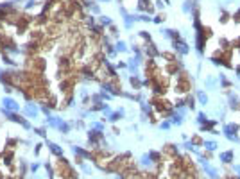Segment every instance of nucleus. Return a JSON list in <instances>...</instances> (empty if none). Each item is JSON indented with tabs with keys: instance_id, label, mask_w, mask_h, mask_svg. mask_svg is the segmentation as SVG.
Listing matches in <instances>:
<instances>
[{
	"instance_id": "obj_1",
	"label": "nucleus",
	"mask_w": 240,
	"mask_h": 179,
	"mask_svg": "<svg viewBox=\"0 0 240 179\" xmlns=\"http://www.w3.org/2000/svg\"><path fill=\"white\" fill-rule=\"evenodd\" d=\"M152 104H154V109H156V111H160L161 115H169V111H170V102H169V100H165V99H161V97H154V99H152Z\"/></svg>"
},
{
	"instance_id": "obj_2",
	"label": "nucleus",
	"mask_w": 240,
	"mask_h": 179,
	"mask_svg": "<svg viewBox=\"0 0 240 179\" xmlns=\"http://www.w3.org/2000/svg\"><path fill=\"white\" fill-rule=\"evenodd\" d=\"M57 174H59L61 177H65V179L75 177V176H74V170L70 168V165H68L65 160H59V161H57Z\"/></svg>"
},
{
	"instance_id": "obj_3",
	"label": "nucleus",
	"mask_w": 240,
	"mask_h": 179,
	"mask_svg": "<svg viewBox=\"0 0 240 179\" xmlns=\"http://www.w3.org/2000/svg\"><path fill=\"white\" fill-rule=\"evenodd\" d=\"M192 88V84H190V81L188 79H183V77H179V81H177V84H176V91H179V93H186Z\"/></svg>"
},
{
	"instance_id": "obj_4",
	"label": "nucleus",
	"mask_w": 240,
	"mask_h": 179,
	"mask_svg": "<svg viewBox=\"0 0 240 179\" xmlns=\"http://www.w3.org/2000/svg\"><path fill=\"white\" fill-rule=\"evenodd\" d=\"M0 179H2V174H0Z\"/></svg>"
}]
</instances>
